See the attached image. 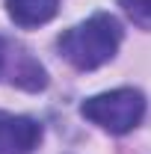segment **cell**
<instances>
[{
	"label": "cell",
	"instance_id": "cell-1",
	"mask_svg": "<svg viewBox=\"0 0 151 154\" xmlns=\"http://www.w3.org/2000/svg\"><path fill=\"white\" fill-rule=\"evenodd\" d=\"M122 36L125 33H122V24L116 15L95 12L86 21L74 24L71 30H65L57 38V48L62 59L68 65H74L77 71H95L119 54Z\"/></svg>",
	"mask_w": 151,
	"mask_h": 154
},
{
	"label": "cell",
	"instance_id": "cell-2",
	"mask_svg": "<svg viewBox=\"0 0 151 154\" xmlns=\"http://www.w3.org/2000/svg\"><path fill=\"white\" fill-rule=\"evenodd\" d=\"M80 116L89 119L92 125H98L101 131L122 136V134H131L133 128L142 122V116H145V98H142L139 89H131V86L110 89V92L86 98L80 104Z\"/></svg>",
	"mask_w": 151,
	"mask_h": 154
},
{
	"label": "cell",
	"instance_id": "cell-3",
	"mask_svg": "<svg viewBox=\"0 0 151 154\" xmlns=\"http://www.w3.org/2000/svg\"><path fill=\"white\" fill-rule=\"evenodd\" d=\"M42 142V125L30 116L0 110V154H33Z\"/></svg>",
	"mask_w": 151,
	"mask_h": 154
},
{
	"label": "cell",
	"instance_id": "cell-4",
	"mask_svg": "<svg viewBox=\"0 0 151 154\" xmlns=\"http://www.w3.org/2000/svg\"><path fill=\"white\" fill-rule=\"evenodd\" d=\"M6 12L18 27H42L57 18L59 0H6Z\"/></svg>",
	"mask_w": 151,
	"mask_h": 154
},
{
	"label": "cell",
	"instance_id": "cell-5",
	"mask_svg": "<svg viewBox=\"0 0 151 154\" xmlns=\"http://www.w3.org/2000/svg\"><path fill=\"white\" fill-rule=\"evenodd\" d=\"M119 6L139 30H151V0H119Z\"/></svg>",
	"mask_w": 151,
	"mask_h": 154
},
{
	"label": "cell",
	"instance_id": "cell-6",
	"mask_svg": "<svg viewBox=\"0 0 151 154\" xmlns=\"http://www.w3.org/2000/svg\"><path fill=\"white\" fill-rule=\"evenodd\" d=\"M3 68H6V42L0 38V74H3Z\"/></svg>",
	"mask_w": 151,
	"mask_h": 154
}]
</instances>
